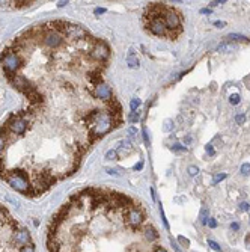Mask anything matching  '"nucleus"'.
Returning <instances> with one entry per match:
<instances>
[{
    "label": "nucleus",
    "mask_w": 250,
    "mask_h": 252,
    "mask_svg": "<svg viewBox=\"0 0 250 252\" xmlns=\"http://www.w3.org/2000/svg\"><path fill=\"white\" fill-rule=\"evenodd\" d=\"M238 228H240V225L235 222V223H231V230H234V231H237L238 230Z\"/></svg>",
    "instance_id": "bb28decb"
},
{
    "label": "nucleus",
    "mask_w": 250,
    "mask_h": 252,
    "mask_svg": "<svg viewBox=\"0 0 250 252\" xmlns=\"http://www.w3.org/2000/svg\"><path fill=\"white\" fill-rule=\"evenodd\" d=\"M208 210L207 209H202L200 210V213H199V220H200V223L202 225H205V223H208Z\"/></svg>",
    "instance_id": "423d86ee"
},
{
    "label": "nucleus",
    "mask_w": 250,
    "mask_h": 252,
    "mask_svg": "<svg viewBox=\"0 0 250 252\" xmlns=\"http://www.w3.org/2000/svg\"><path fill=\"white\" fill-rule=\"evenodd\" d=\"M143 136H145V144H146V145H149V137H148V131H146V128H143Z\"/></svg>",
    "instance_id": "b1692460"
},
{
    "label": "nucleus",
    "mask_w": 250,
    "mask_h": 252,
    "mask_svg": "<svg viewBox=\"0 0 250 252\" xmlns=\"http://www.w3.org/2000/svg\"><path fill=\"white\" fill-rule=\"evenodd\" d=\"M178 240H179L181 243H183V246H185V248H187V246H188V243H190V242H188L187 239H184L183 236H179V237H178Z\"/></svg>",
    "instance_id": "412c9836"
},
{
    "label": "nucleus",
    "mask_w": 250,
    "mask_h": 252,
    "mask_svg": "<svg viewBox=\"0 0 250 252\" xmlns=\"http://www.w3.org/2000/svg\"><path fill=\"white\" fill-rule=\"evenodd\" d=\"M249 209H250L249 202H241V204H240V210H241V211H247Z\"/></svg>",
    "instance_id": "6ab92c4d"
},
{
    "label": "nucleus",
    "mask_w": 250,
    "mask_h": 252,
    "mask_svg": "<svg viewBox=\"0 0 250 252\" xmlns=\"http://www.w3.org/2000/svg\"><path fill=\"white\" fill-rule=\"evenodd\" d=\"M214 26H217V27L223 29V27L226 26V23H224V21H214Z\"/></svg>",
    "instance_id": "4be33fe9"
},
{
    "label": "nucleus",
    "mask_w": 250,
    "mask_h": 252,
    "mask_svg": "<svg viewBox=\"0 0 250 252\" xmlns=\"http://www.w3.org/2000/svg\"><path fill=\"white\" fill-rule=\"evenodd\" d=\"M191 141H193V139H191V136H185V137H184V144H185V145H190V144H191Z\"/></svg>",
    "instance_id": "393cba45"
},
{
    "label": "nucleus",
    "mask_w": 250,
    "mask_h": 252,
    "mask_svg": "<svg viewBox=\"0 0 250 252\" xmlns=\"http://www.w3.org/2000/svg\"><path fill=\"white\" fill-rule=\"evenodd\" d=\"M172 151L173 153H185L187 148L183 147V145H179V144H175V145H172Z\"/></svg>",
    "instance_id": "9d476101"
},
{
    "label": "nucleus",
    "mask_w": 250,
    "mask_h": 252,
    "mask_svg": "<svg viewBox=\"0 0 250 252\" xmlns=\"http://www.w3.org/2000/svg\"><path fill=\"white\" fill-rule=\"evenodd\" d=\"M197 172H199V168H196V166H190L188 168V174L190 175H196Z\"/></svg>",
    "instance_id": "aec40b11"
},
{
    "label": "nucleus",
    "mask_w": 250,
    "mask_h": 252,
    "mask_svg": "<svg viewBox=\"0 0 250 252\" xmlns=\"http://www.w3.org/2000/svg\"><path fill=\"white\" fill-rule=\"evenodd\" d=\"M106 160H118V153L115 150H110L106 153Z\"/></svg>",
    "instance_id": "6e6552de"
},
{
    "label": "nucleus",
    "mask_w": 250,
    "mask_h": 252,
    "mask_svg": "<svg viewBox=\"0 0 250 252\" xmlns=\"http://www.w3.org/2000/svg\"><path fill=\"white\" fill-rule=\"evenodd\" d=\"M205 151H207V154L214 155V148H213V145H211V144H207V145H205Z\"/></svg>",
    "instance_id": "a211bd4d"
},
{
    "label": "nucleus",
    "mask_w": 250,
    "mask_h": 252,
    "mask_svg": "<svg viewBox=\"0 0 250 252\" xmlns=\"http://www.w3.org/2000/svg\"><path fill=\"white\" fill-rule=\"evenodd\" d=\"M200 14H211V9L210 8H203V9H200Z\"/></svg>",
    "instance_id": "cd10ccee"
},
{
    "label": "nucleus",
    "mask_w": 250,
    "mask_h": 252,
    "mask_svg": "<svg viewBox=\"0 0 250 252\" xmlns=\"http://www.w3.org/2000/svg\"><path fill=\"white\" fill-rule=\"evenodd\" d=\"M235 49V44H231V42H223L217 47V52H232Z\"/></svg>",
    "instance_id": "39448f33"
},
{
    "label": "nucleus",
    "mask_w": 250,
    "mask_h": 252,
    "mask_svg": "<svg viewBox=\"0 0 250 252\" xmlns=\"http://www.w3.org/2000/svg\"><path fill=\"white\" fill-rule=\"evenodd\" d=\"M128 133L130 134H137V130H136L134 127H131V128H128Z\"/></svg>",
    "instance_id": "c756f323"
},
{
    "label": "nucleus",
    "mask_w": 250,
    "mask_h": 252,
    "mask_svg": "<svg viewBox=\"0 0 250 252\" xmlns=\"http://www.w3.org/2000/svg\"><path fill=\"white\" fill-rule=\"evenodd\" d=\"M97 39L80 24L51 20L23 30L2 52L3 74L26 106L0 125V178L23 196L38 198L74 175L124 121L116 97H97L109 63L94 55Z\"/></svg>",
    "instance_id": "f257e3e1"
},
{
    "label": "nucleus",
    "mask_w": 250,
    "mask_h": 252,
    "mask_svg": "<svg viewBox=\"0 0 250 252\" xmlns=\"http://www.w3.org/2000/svg\"><path fill=\"white\" fill-rule=\"evenodd\" d=\"M226 177H228L226 174H217V175H214V178H213V184H218V183L223 181Z\"/></svg>",
    "instance_id": "9b49d317"
},
{
    "label": "nucleus",
    "mask_w": 250,
    "mask_h": 252,
    "mask_svg": "<svg viewBox=\"0 0 250 252\" xmlns=\"http://www.w3.org/2000/svg\"><path fill=\"white\" fill-rule=\"evenodd\" d=\"M241 174H243V175H249V174H250V163L241 165Z\"/></svg>",
    "instance_id": "4468645a"
},
{
    "label": "nucleus",
    "mask_w": 250,
    "mask_h": 252,
    "mask_svg": "<svg viewBox=\"0 0 250 252\" xmlns=\"http://www.w3.org/2000/svg\"><path fill=\"white\" fill-rule=\"evenodd\" d=\"M139 119H140V113H139V112H136V110H134V112H131V113H130V116H128V121H130V122H133V124H134V122H137Z\"/></svg>",
    "instance_id": "0eeeda50"
},
{
    "label": "nucleus",
    "mask_w": 250,
    "mask_h": 252,
    "mask_svg": "<svg viewBox=\"0 0 250 252\" xmlns=\"http://www.w3.org/2000/svg\"><path fill=\"white\" fill-rule=\"evenodd\" d=\"M143 26L155 36L176 39L183 33V18L176 9L164 3H152L143 14Z\"/></svg>",
    "instance_id": "f03ea898"
},
{
    "label": "nucleus",
    "mask_w": 250,
    "mask_h": 252,
    "mask_svg": "<svg viewBox=\"0 0 250 252\" xmlns=\"http://www.w3.org/2000/svg\"><path fill=\"white\" fill-rule=\"evenodd\" d=\"M229 103L234 104V106H237V104L240 103V95H238V94H232V95L229 97Z\"/></svg>",
    "instance_id": "ddd939ff"
},
{
    "label": "nucleus",
    "mask_w": 250,
    "mask_h": 252,
    "mask_svg": "<svg viewBox=\"0 0 250 252\" xmlns=\"http://www.w3.org/2000/svg\"><path fill=\"white\" fill-rule=\"evenodd\" d=\"M127 63L130 68H137L139 66V59H137V55L133 49L128 50V55H127Z\"/></svg>",
    "instance_id": "20e7f679"
},
{
    "label": "nucleus",
    "mask_w": 250,
    "mask_h": 252,
    "mask_svg": "<svg viewBox=\"0 0 250 252\" xmlns=\"http://www.w3.org/2000/svg\"><path fill=\"white\" fill-rule=\"evenodd\" d=\"M235 121H237V124H244L246 122V115L244 113H240V115L235 116Z\"/></svg>",
    "instance_id": "dca6fc26"
},
{
    "label": "nucleus",
    "mask_w": 250,
    "mask_h": 252,
    "mask_svg": "<svg viewBox=\"0 0 250 252\" xmlns=\"http://www.w3.org/2000/svg\"><path fill=\"white\" fill-rule=\"evenodd\" d=\"M208 225H210L211 228H216V226H217V222H216V219H208Z\"/></svg>",
    "instance_id": "5701e85b"
},
{
    "label": "nucleus",
    "mask_w": 250,
    "mask_h": 252,
    "mask_svg": "<svg viewBox=\"0 0 250 252\" xmlns=\"http://www.w3.org/2000/svg\"><path fill=\"white\" fill-rule=\"evenodd\" d=\"M106 171H107V172H109V174H111V175H116V177H119V175H121V174H119V172H116V171H113V169H109V168H107V169H106Z\"/></svg>",
    "instance_id": "a878e982"
},
{
    "label": "nucleus",
    "mask_w": 250,
    "mask_h": 252,
    "mask_svg": "<svg viewBox=\"0 0 250 252\" xmlns=\"http://www.w3.org/2000/svg\"><path fill=\"white\" fill-rule=\"evenodd\" d=\"M228 39H237V41H246L247 38L243 36V35H238V33H231L228 35Z\"/></svg>",
    "instance_id": "f8f14e48"
},
{
    "label": "nucleus",
    "mask_w": 250,
    "mask_h": 252,
    "mask_svg": "<svg viewBox=\"0 0 250 252\" xmlns=\"http://www.w3.org/2000/svg\"><path fill=\"white\" fill-rule=\"evenodd\" d=\"M142 168H143V162H140L139 165H136V166H134V169H136V171H140Z\"/></svg>",
    "instance_id": "c85d7f7f"
},
{
    "label": "nucleus",
    "mask_w": 250,
    "mask_h": 252,
    "mask_svg": "<svg viewBox=\"0 0 250 252\" xmlns=\"http://www.w3.org/2000/svg\"><path fill=\"white\" fill-rule=\"evenodd\" d=\"M0 252H35L30 233L0 204Z\"/></svg>",
    "instance_id": "7ed1b4c3"
},
{
    "label": "nucleus",
    "mask_w": 250,
    "mask_h": 252,
    "mask_svg": "<svg viewBox=\"0 0 250 252\" xmlns=\"http://www.w3.org/2000/svg\"><path fill=\"white\" fill-rule=\"evenodd\" d=\"M140 104H142V101H140L139 98H133V100L130 101V107H131V110H133V112H134L136 109H137Z\"/></svg>",
    "instance_id": "1a4fd4ad"
},
{
    "label": "nucleus",
    "mask_w": 250,
    "mask_h": 252,
    "mask_svg": "<svg viewBox=\"0 0 250 252\" xmlns=\"http://www.w3.org/2000/svg\"><path fill=\"white\" fill-rule=\"evenodd\" d=\"M208 245H210V246H211V248H213L216 252H221V248H220V246H218V245H217L214 240H210V242H208Z\"/></svg>",
    "instance_id": "f3484780"
},
{
    "label": "nucleus",
    "mask_w": 250,
    "mask_h": 252,
    "mask_svg": "<svg viewBox=\"0 0 250 252\" xmlns=\"http://www.w3.org/2000/svg\"><path fill=\"white\" fill-rule=\"evenodd\" d=\"M172 128H173L172 121H170V119H166V121H164V127H163V130H164V131H170Z\"/></svg>",
    "instance_id": "2eb2a0df"
},
{
    "label": "nucleus",
    "mask_w": 250,
    "mask_h": 252,
    "mask_svg": "<svg viewBox=\"0 0 250 252\" xmlns=\"http://www.w3.org/2000/svg\"><path fill=\"white\" fill-rule=\"evenodd\" d=\"M95 12H97V14H104V12H106V9H104V8H98Z\"/></svg>",
    "instance_id": "7c9ffc66"
}]
</instances>
